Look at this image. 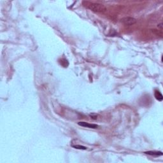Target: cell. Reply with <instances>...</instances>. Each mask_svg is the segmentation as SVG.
<instances>
[{
	"label": "cell",
	"instance_id": "1",
	"mask_svg": "<svg viewBox=\"0 0 163 163\" xmlns=\"http://www.w3.org/2000/svg\"><path fill=\"white\" fill-rule=\"evenodd\" d=\"M83 4L87 8L94 12H104L106 10V7L103 4L98 3H91L89 1H84Z\"/></svg>",
	"mask_w": 163,
	"mask_h": 163
},
{
	"label": "cell",
	"instance_id": "2",
	"mask_svg": "<svg viewBox=\"0 0 163 163\" xmlns=\"http://www.w3.org/2000/svg\"><path fill=\"white\" fill-rule=\"evenodd\" d=\"M120 21L126 26H132L136 23V19L131 17H126L122 18Z\"/></svg>",
	"mask_w": 163,
	"mask_h": 163
},
{
	"label": "cell",
	"instance_id": "3",
	"mask_svg": "<svg viewBox=\"0 0 163 163\" xmlns=\"http://www.w3.org/2000/svg\"><path fill=\"white\" fill-rule=\"evenodd\" d=\"M78 124L80 126L84 127V128H92V129H96V128H98V126L97 124H89L86 122H79Z\"/></svg>",
	"mask_w": 163,
	"mask_h": 163
},
{
	"label": "cell",
	"instance_id": "4",
	"mask_svg": "<svg viewBox=\"0 0 163 163\" xmlns=\"http://www.w3.org/2000/svg\"><path fill=\"white\" fill-rule=\"evenodd\" d=\"M145 153L148 155H154V156H161V155H163V152H157V151H148V152H146Z\"/></svg>",
	"mask_w": 163,
	"mask_h": 163
},
{
	"label": "cell",
	"instance_id": "5",
	"mask_svg": "<svg viewBox=\"0 0 163 163\" xmlns=\"http://www.w3.org/2000/svg\"><path fill=\"white\" fill-rule=\"evenodd\" d=\"M154 95H155V97L157 100H158V101H163V95H162V94H161L159 91H158V90H155V91Z\"/></svg>",
	"mask_w": 163,
	"mask_h": 163
},
{
	"label": "cell",
	"instance_id": "6",
	"mask_svg": "<svg viewBox=\"0 0 163 163\" xmlns=\"http://www.w3.org/2000/svg\"><path fill=\"white\" fill-rule=\"evenodd\" d=\"M73 147L75 148H77V149H80V150H86L87 148L85 147H84V146L79 145H73Z\"/></svg>",
	"mask_w": 163,
	"mask_h": 163
},
{
	"label": "cell",
	"instance_id": "7",
	"mask_svg": "<svg viewBox=\"0 0 163 163\" xmlns=\"http://www.w3.org/2000/svg\"><path fill=\"white\" fill-rule=\"evenodd\" d=\"M157 27H158V28H159L161 30H162L163 29V23H161V24L157 25Z\"/></svg>",
	"mask_w": 163,
	"mask_h": 163
}]
</instances>
